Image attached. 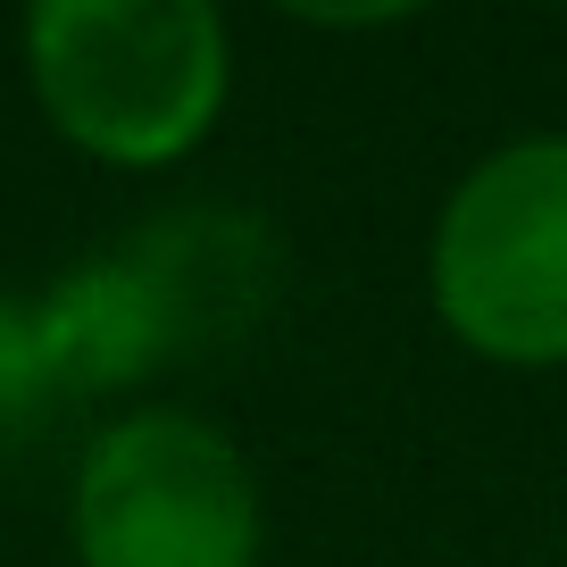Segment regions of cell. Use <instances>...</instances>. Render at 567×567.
Wrapping results in <instances>:
<instances>
[{
    "label": "cell",
    "instance_id": "7a4b0ae2",
    "mask_svg": "<svg viewBox=\"0 0 567 567\" xmlns=\"http://www.w3.org/2000/svg\"><path fill=\"white\" fill-rule=\"evenodd\" d=\"M25 59L59 134L117 167L193 151L226 101V25L200 0H42Z\"/></svg>",
    "mask_w": 567,
    "mask_h": 567
},
{
    "label": "cell",
    "instance_id": "277c9868",
    "mask_svg": "<svg viewBox=\"0 0 567 567\" xmlns=\"http://www.w3.org/2000/svg\"><path fill=\"white\" fill-rule=\"evenodd\" d=\"M84 567H250L259 493L243 451L184 409L117 417L75 476Z\"/></svg>",
    "mask_w": 567,
    "mask_h": 567
},
{
    "label": "cell",
    "instance_id": "6da1fadb",
    "mask_svg": "<svg viewBox=\"0 0 567 567\" xmlns=\"http://www.w3.org/2000/svg\"><path fill=\"white\" fill-rule=\"evenodd\" d=\"M276 284H284L276 234L250 209L200 200V209H167L125 243L92 250L75 276H59L34 301V326L75 401V392L142 384L184 359L234 351L276 309Z\"/></svg>",
    "mask_w": 567,
    "mask_h": 567
},
{
    "label": "cell",
    "instance_id": "3957f363",
    "mask_svg": "<svg viewBox=\"0 0 567 567\" xmlns=\"http://www.w3.org/2000/svg\"><path fill=\"white\" fill-rule=\"evenodd\" d=\"M434 309L484 359H567V134L509 142L434 226Z\"/></svg>",
    "mask_w": 567,
    "mask_h": 567
},
{
    "label": "cell",
    "instance_id": "5b68a950",
    "mask_svg": "<svg viewBox=\"0 0 567 567\" xmlns=\"http://www.w3.org/2000/svg\"><path fill=\"white\" fill-rule=\"evenodd\" d=\"M59 401H68V384H59L51 351H42L34 301H0V443L34 434Z\"/></svg>",
    "mask_w": 567,
    "mask_h": 567
}]
</instances>
